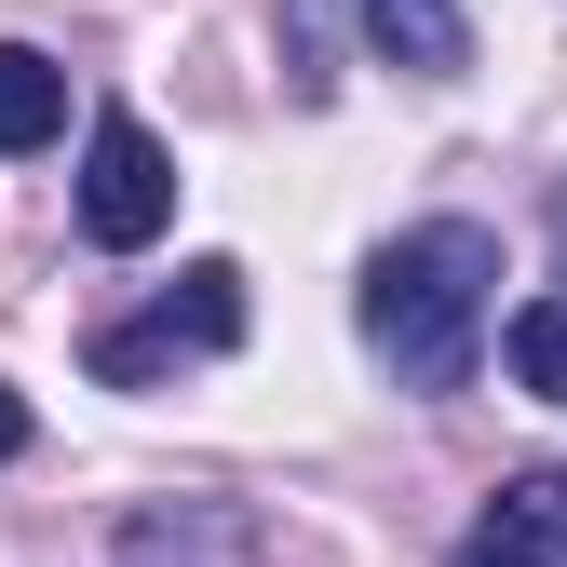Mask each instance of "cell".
<instances>
[{"instance_id": "cell-1", "label": "cell", "mask_w": 567, "mask_h": 567, "mask_svg": "<svg viewBox=\"0 0 567 567\" xmlns=\"http://www.w3.org/2000/svg\"><path fill=\"white\" fill-rule=\"evenodd\" d=\"M486 298H501V230L433 217V230H392L365 257L351 324H365V351L392 365V392H460L473 351H486Z\"/></svg>"}, {"instance_id": "cell-2", "label": "cell", "mask_w": 567, "mask_h": 567, "mask_svg": "<svg viewBox=\"0 0 567 567\" xmlns=\"http://www.w3.org/2000/svg\"><path fill=\"white\" fill-rule=\"evenodd\" d=\"M217 351H244V270H230V257H189L135 324L95 338V379H109V392H150V379H176V365H217Z\"/></svg>"}, {"instance_id": "cell-3", "label": "cell", "mask_w": 567, "mask_h": 567, "mask_svg": "<svg viewBox=\"0 0 567 567\" xmlns=\"http://www.w3.org/2000/svg\"><path fill=\"white\" fill-rule=\"evenodd\" d=\"M176 230V163H163V135L135 122V109H95L82 135V244L135 257V244H163Z\"/></svg>"}, {"instance_id": "cell-4", "label": "cell", "mask_w": 567, "mask_h": 567, "mask_svg": "<svg viewBox=\"0 0 567 567\" xmlns=\"http://www.w3.org/2000/svg\"><path fill=\"white\" fill-rule=\"evenodd\" d=\"M446 567H567V473H514Z\"/></svg>"}, {"instance_id": "cell-5", "label": "cell", "mask_w": 567, "mask_h": 567, "mask_svg": "<svg viewBox=\"0 0 567 567\" xmlns=\"http://www.w3.org/2000/svg\"><path fill=\"white\" fill-rule=\"evenodd\" d=\"M365 41L405 68V82H460L473 68V14L460 0H365Z\"/></svg>"}, {"instance_id": "cell-6", "label": "cell", "mask_w": 567, "mask_h": 567, "mask_svg": "<svg viewBox=\"0 0 567 567\" xmlns=\"http://www.w3.org/2000/svg\"><path fill=\"white\" fill-rule=\"evenodd\" d=\"M68 135V68L41 41H0V150H54Z\"/></svg>"}, {"instance_id": "cell-7", "label": "cell", "mask_w": 567, "mask_h": 567, "mask_svg": "<svg viewBox=\"0 0 567 567\" xmlns=\"http://www.w3.org/2000/svg\"><path fill=\"white\" fill-rule=\"evenodd\" d=\"M501 351H514V379H527V392H554V405H567V298L514 311V338H501Z\"/></svg>"}, {"instance_id": "cell-8", "label": "cell", "mask_w": 567, "mask_h": 567, "mask_svg": "<svg viewBox=\"0 0 567 567\" xmlns=\"http://www.w3.org/2000/svg\"><path fill=\"white\" fill-rule=\"evenodd\" d=\"M284 41H298V95H338V68H324V0H284Z\"/></svg>"}, {"instance_id": "cell-9", "label": "cell", "mask_w": 567, "mask_h": 567, "mask_svg": "<svg viewBox=\"0 0 567 567\" xmlns=\"http://www.w3.org/2000/svg\"><path fill=\"white\" fill-rule=\"evenodd\" d=\"M0 460H28V405H14V379H0Z\"/></svg>"}]
</instances>
